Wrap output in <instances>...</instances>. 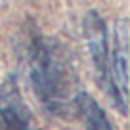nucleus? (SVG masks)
Here are the masks:
<instances>
[{
  "mask_svg": "<svg viewBox=\"0 0 130 130\" xmlns=\"http://www.w3.org/2000/svg\"><path fill=\"white\" fill-rule=\"evenodd\" d=\"M27 73L37 98L57 113L75 84V71L56 40L35 37L27 48Z\"/></svg>",
  "mask_w": 130,
  "mask_h": 130,
  "instance_id": "obj_1",
  "label": "nucleus"
},
{
  "mask_svg": "<svg viewBox=\"0 0 130 130\" xmlns=\"http://www.w3.org/2000/svg\"><path fill=\"white\" fill-rule=\"evenodd\" d=\"M84 31L88 35V46L90 54H92V61L96 67V77L102 84L103 92L107 94L109 102L113 103L115 109H119L122 115H126V100L121 96L113 82V75H111V65H109V50H107V32L105 25H103L102 17L96 12H90L84 21Z\"/></svg>",
  "mask_w": 130,
  "mask_h": 130,
  "instance_id": "obj_2",
  "label": "nucleus"
},
{
  "mask_svg": "<svg viewBox=\"0 0 130 130\" xmlns=\"http://www.w3.org/2000/svg\"><path fill=\"white\" fill-rule=\"evenodd\" d=\"M0 130H38L13 77L0 84Z\"/></svg>",
  "mask_w": 130,
  "mask_h": 130,
  "instance_id": "obj_3",
  "label": "nucleus"
},
{
  "mask_svg": "<svg viewBox=\"0 0 130 130\" xmlns=\"http://www.w3.org/2000/svg\"><path fill=\"white\" fill-rule=\"evenodd\" d=\"M113 50H111V75L121 96H128V21L121 19L115 25Z\"/></svg>",
  "mask_w": 130,
  "mask_h": 130,
  "instance_id": "obj_4",
  "label": "nucleus"
},
{
  "mask_svg": "<svg viewBox=\"0 0 130 130\" xmlns=\"http://www.w3.org/2000/svg\"><path fill=\"white\" fill-rule=\"evenodd\" d=\"M75 105H77V109L80 111L82 119H84L86 130H113L107 115L103 113V109L96 103V100L90 94L78 92L75 96Z\"/></svg>",
  "mask_w": 130,
  "mask_h": 130,
  "instance_id": "obj_5",
  "label": "nucleus"
}]
</instances>
